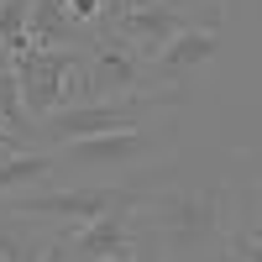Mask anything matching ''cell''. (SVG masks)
Instances as JSON below:
<instances>
[{
  "instance_id": "1",
  "label": "cell",
  "mask_w": 262,
  "mask_h": 262,
  "mask_svg": "<svg viewBox=\"0 0 262 262\" xmlns=\"http://www.w3.org/2000/svg\"><path fill=\"white\" fill-rule=\"evenodd\" d=\"M131 221L147 262H226L236 231L257 221V179L247 168H205L189 179H168L163 168Z\"/></svg>"
},
{
  "instance_id": "2",
  "label": "cell",
  "mask_w": 262,
  "mask_h": 262,
  "mask_svg": "<svg viewBox=\"0 0 262 262\" xmlns=\"http://www.w3.org/2000/svg\"><path fill=\"white\" fill-rule=\"evenodd\" d=\"M179 137H184V126L142 121L126 131H105V137L63 142L53 147V163L58 173H95L100 184H126V179H142V173H158L168 163V152H179Z\"/></svg>"
},
{
  "instance_id": "3",
  "label": "cell",
  "mask_w": 262,
  "mask_h": 262,
  "mask_svg": "<svg viewBox=\"0 0 262 262\" xmlns=\"http://www.w3.org/2000/svg\"><path fill=\"white\" fill-rule=\"evenodd\" d=\"M189 84H152V90H137L126 100H84V105H69V111H53L42 116L32 142L37 152H53L63 142H79V137H105V131H126V126H142V121H158L168 111L189 105Z\"/></svg>"
},
{
  "instance_id": "4",
  "label": "cell",
  "mask_w": 262,
  "mask_h": 262,
  "mask_svg": "<svg viewBox=\"0 0 262 262\" xmlns=\"http://www.w3.org/2000/svg\"><path fill=\"white\" fill-rule=\"evenodd\" d=\"M158 173H142V179H126V184H63V189L11 194L6 215H16V221H53L58 231H79V226H90L100 215H111V210L142 205V194L158 184Z\"/></svg>"
},
{
  "instance_id": "5",
  "label": "cell",
  "mask_w": 262,
  "mask_h": 262,
  "mask_svg": "<svg viewBox=\"0 0 262 262\" xmlns=\"http://www.w3.org/2000/svg\"><path fill=\"white\" fill-rule=\"evenodd\" d=\"M16 84H21V105H27L32 121L69 111V105H84L90 100L84 48H37L27 63H16Z\"/></svg>"
},
{
  "instance_id": "6",
  "label": "cell",
  "mask_w": 262,
  "mask_h": 262,
  "mask_svg": "<svg viewBox=\"0 0 262 262\" xmlns=\"http://www.w3.org/2000/svg\"><path fill=\"white\" fill-rule=\"evenodd\" d=\"M189 27H215V32H226V16H221V11H205V6H184V0H147V6H126V11L116 16L111 32H121L126 42H137V53L152 63L173 37L189 32Z\"/></svg>"
},
{
  "instance_id": "7",
  "label": "cell",
  "mask_w": 262,
  "mask_h": 262,
  "mask_svg": "<svg viewBox=\"0 0 262 262\" xmlns=\"http://www.w3.org/2000/svg\"><path fill=\"white\" fill-rule=\"evenodd\" d=\"M84 69H90V100H126L137 90H152L147 58L121 32H95L84 42Z\"/></svg>"
},
{
  "instance_id": "8",
  "label": "cell",
  "mask_w": 262,
  "mask_h": 262,
  "mask_svg": "<svg viewBox=\"0 0 262 262\" xmlns=\"http://www.w3.org/2000/svg\"><path fill=\"white\" fill-rule=\"evenodd\" d=\"M131 210H137V205H131ZM131 210H111V215H100V221L69 231L74 257H79V262H147Z\"/></svg>"
},
{
  "instance_id": "9",
  "label": "cell",
  "mask_w": 262,
  "mask_h": 262,
  "mask_svg": "<svg viewBox=\"0 0 262 262\" xmlns=\"http://www.w3.org/2000/svg\"><path fill=\"white\" fill-rule=\"evenodd\" d=\"M215 53H221V32H215V27H189V32H179L158 58L147 63L152 84H189Z\"/></svg>"
},
{
  "instance_id": "10",
  "label": "cell",
  "mask_w": 262,
  "mask_h": 262,
  "mask_svg": "<svg viewBox=\"0 0 262 262\" xmlns=\"http://www.w3.org/2000/svg\"><path fill=\"white\" fill-rule=\"evenodd\" d=\"M32 48H84V32L69 21L63 0H32Z\"/></svg>"
},
{
  "instance_id": "11",
  "label": "cell",
  "mask_w": 262,
  "mask_h": 262,
  "mask_svg": "<svg viewBox=\"0 0 262 262\" xmlns=\"http://www.w3.org/2000/svg\"><path fill=\"white\" fill-rule=\"evenodd\" d=\"M53 173H58L53 152H11V158H0V194L42 184V179H53Z\"/></svg>"
},
{
  "instance_id": "12",
  "label": "cell",
  "mask_w": 262,
  "mask_h": 262,
  "mask_svg": "<svg viewBox=\"0 0 262 262\" xmlns=\"http://www.w3.org/2000/svg\"><path fill=\"white\" fill-rule=\"evenodd\" d=\"M0 262H42V242L11 231V226H0Z\"/></svg>"
},
{
  "instance_id": "13",
  "label": "cell",
  "mask_w": 262,
  "mask_h": 262,
  "mask_svg": "<svg viewBox=\"0 0 262 262\" xmlns=\"http://www.w3.org/2000/svg\"><path fill=\"white\" fill-rule=\"evenodd\" d=\"M231 257H236V262H262V226H257V221L236 231V242H231Z\"/></svg>"
},
{
  "instance_id": "14",
  "label": "cell",
  "mask_w": 262,
  "mask_h": 262,
  "mask_svg": "<svg viewBox=\"0 0 262 262\" xmlns=\"http://www.w3.org/2000/svg\"><path fill=\"white\" fill-rule=\"evenodd\" d=\"M42 262H79L74 247H69V231H53V242L42 247Z\"/></svg>"
},
{
  "instance_id": "15",
  "label": "cell",
  "mask_w": 262,
  "mask_h": 262,
  "mask_svg": "<svg viewBox=\"0 0 262 262\" xmlns=\"http://www.w3.org/2000/svg\"><path fill=\"white\" fill-rule=\"evenodd\" d=\"M0 69H11V58H6V53H0Z\"/></svg>"
},
{
  "instance_id": "16",
  "label": "cell",
  "mask_w": 262,
  "mask_h": 262,
  "mask_svg": "<svg viewBox=\"0 0 262 262\" xmlns=\"http://www.w3.org/2000/svg\"><path fill=\"white\" fill-rule=\"evenodd\" d=\"M0 158H11V152H0Z\"/></svg>"
}]
</instances>
